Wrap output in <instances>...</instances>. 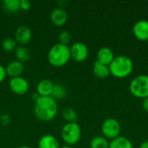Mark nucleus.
<instances>
[{
	"instance_id": "21",
	"label": "nucleus",
	"mask_w": 148,
	"mask_h": 148,
	"mask_svg": "<svg viewBox=\"0 0 148 148\" xmlns=\"http://www.w3.org/2000/svg\"><path fill=\"white\" fill-rule=\"evenodd\" d=\"M62 117L67 121V123L76 122L78 119L77 112L72 108H66L62 111Z\"/></svg>"
},
{
	"instance_id": "10",
	"label": "nucleus",
	"mask_w": 148,
	"mask_h": 148,
	"mask_svg": "<svg viewBox=\"0 0 148 148\" xmlns=\"http://www.w3.org/2000/svg\"><path fill=\"white\" fill-rule=\"evenodd\" d=\"M134 36L140 41L148 40V21L141 19L137 21L133 27Z\"/></svg>"
},
{
	"instance_id": "15",
	"label": "nucleus",
	"mask_w": 148,
	"mask_h": 148,
	"mask_svg": "<svg viewBox=\"0 0 148 148\" xmlns=\"http://www.w3.org/2000/svg\"><path fill=\"white\" fill-rule=\"evenodd\" d=\"M60 144L57 139L51 134H45L42 136L38 141V148H60Z\"/></svg>"
},
{
	"instance_id": "11",
	"label": "nucleus",
	"mask_w": 148,
	"mask_h": 148,
	"mask_svg": "<svg viewBox=\"0 0 148 148\" xmlns=\"http://www.w3.org/2000/svg\"><path fill=\"white\" fill-rule=\"evenodd\" d=\"M50 20L56 26H62L68 20V13L62 8H56L50 14Z\"/></svg>"
},
{
	"instance_id": "29",
	"label": "nucleus",
	"mask_w": 148,
	"mask_h": 148,
	"mask_svg": "<svg viewBox=\"0 0 148 148\" xmlns=\"http://www.w3.org/2000/svg\"><path fill=\"white\" fill-rule=\"evenodd\" d=\"M60 148H73L71 146H68V145H66V146H62V147H61Z\"/></svg>"
},
{
	"instance_id": "2",
	"label": "nucleus",
	"mask_w": 148,
	"mask_h": 148,
	"mask_svg": "<svg viewBox=\"0 0 148 148\" xmlns=\"http://www.w3.org/2000/svg\"><path fill=\"white\" fill-rule=\"evenodd\" d=\"M108 67L110 75L116 78H126L133 72L134 62L130 57L121 55L116 56Z\"/></svg>"
},
{
	"instance_id": "13",
	"label": "nucleus",
	"mask_w": 148,
	"mask_h": 148,
	"mask_svg": "<svg viewBox=\"0 0 148 148\" xmlns=\"http://www.w3.org/2000/svg\"><path fill=\"white\" fill-rule=\"evenodd\" d=\"M5 70H6V74L9 76H10V78L17 77V76H21V75L23 74L24 70V66L23 62L15 60V61H11L7 65Z\"/></svg>"
},
{
	"instance_id": "20",
	"label": "nucleus",
	"mask_w": 148,
	"mask_h": 148,
	"mask_svg": "<svg viewBox=\"0 0 148 148\" xmlns=\"http://www.w3.org/2000/svg\"><path fill=\"white\" fill-rule=\"evenodd\" d=\"M90 148H108L109 142L103 136H95L90 141Z\"/></svg>"
},
{
	"instance_id": "22",
	"label": "nucleus",
	"mask_w": 148,
	"mask_h": 148,
	"mask_svg": "<svg viewBox=\"0 0 148 148\" xmlns=\"http://www.w3.org/2000/svg\"><path fill=\"white\" fill-rule=\"evenodd\" d=\"M66 95H67V90L64 86H62L61 84L54 85V88H53V91L51 94V97L53 99H55L56 101L61 100V99H63Z\"/></svg>"
},
{
	"instance_id": "1",
	"label": "nucleus",
	"mask_w": 148,
	"mask_h": 148,
	"mask_svg": "<svg viewBox=\"0 0 148 148\" xmlns=\"http://www.w3.org/2000/svg\"><path fill=\"white\" fill-rule=\"evenodd\" d=\"M58 112L56 101L51 96H40L35 101L34 113L36 116L42 121H49L53 120Z\"/></svg>"
},
{
	"instance_id": "5",
	"label": "nucleus",
	"mask_w": 148,
	"mask_h": 148,
	"mask_svg": "<svg viewBox=\"0 0 148 148\" xmlns=\"http://www.w3.org/2000/svg\"><path fill=\"white\" fill-rule=\"evenodd\" d=\"M131 94L140 99L148 97V75H139L135 76L129 84Z\"/></svg>"
},
{
	"instance_id": "28",
	"label": "nucleus",
	"mask_w": 148,
	"mask_h": 148,
	"mask_svg": "<svg viewBox=\"0 0 148 148\" xmlns=\"http://www.w3.org/2000/svg\"><path fill=\"white\" fill-rule=\"evenodd\" d=\"M139 148H148V140H147L143 141V142L140 145Z\"/></svg>"
},
{
	"instance_id": "4",
	"label": "nucleus",
	"mask_w": 148,
	"mask_h": 148,
	"mask_svg": "<svg viewBox=\"0 0 148 148\" xmlns=\"http://www.w3.org/2000/svg\"><path fill=\"white\" fill-rule=\"evenodd\" d=\"M61 136L68 146L78 143L82 137V129L77 122L66 123L61 131Z\"/></svg>"
},
{
	"instance_id": "14",
	"label": "nucleus",
	"mask_w": 148,
	"mask_h": 148,
	"mask_svg": "<svg viewBox=\"0 0 148 148\" xmlns=\"http://www.w3.org/2000/svg\"><path fill=\"white\" fill-rule=\"evenodd\" d=\"M54 85L55 84L49 79L41 80L36 86V93L40 96H51Z\"/></svg>"
},
{
	"instance_id": "16",
	"label": "nucleus",
	"mask_w": 148,
	"mask_h": 148,
	"mask_svg": "<svg viewBox=\"0 0 148 148\" xmlns=\"http://www.w3.org/2000/svg\"><path fill=\"white\" fill-rule=\"evenodd\" d=\"M93 73L97 78L105 79L110 75L109 67L108 65L99 62L98 61H95L93 65Z\"/></svg>"
},
{
	"instance_id": "27",
	"label": "nucleus",
	"mask_w": 148,
	"mask_h": 148,
	"mask_svg": "<svg viewBox=\"0 0 148 148\" xmlns=\"http://www.w3.org/2000/svg\"><path fill=\"white\" fill-rule=\"evenodd\" d=\"M142 108L146 112L148 113V97L143 99V101H142Z\"/></svg>"
},
{
	"instance_id": "31",
	"label": "nucleus",
	"mask_w": 148,
	"mask_h": 148,
	"mask_svg": "<svg viewBox=\"0 0 148 148\" xmlns=\"http://www.w3.org/2000/svg\"><path fill=\"white\" fill-rule=\"evenodd\" d=\"M147 43H148V40H147Z\"/></svg>"
},
{
	"instance_id": "6",
	"label": "nucleus",
	"mask_w": 148,
	"mask_h": 148,
	"mask_svg": "<svg viewBox=\"0 0 148 148\" xmlns=\"http://www.w3.org/2000/svg\"><path fill=\"white\" fill-rule=\"evenodd\" d=\"M121 131V123L114 118H108L101 125V132L103 137L107 140H114L120 136Z\"/></svg>"
},
{
	"instance_id": "23",
	"label": "nucleus",
	"mask_w": 148,
	"mask_h": 148,
	"mask_svg": "<svg viewBox=\"0 0 148 148\" xmlns=\"http://www.w3.org/2000/svg\"><path fill=\"white\" fill-rule=\"evenodd\" d=\"M16 42L14 38L12 37H7L5 38L3 42H2V47L4 51H7V52H10V51H13V50H16Z\"/></svg>"
},
{
	"instance_id": "7",
	"label": "nucleus",
	"mask_w": 148,
	"mask_h": 148,
	"mask_svg": "<svg viewBox=\"0 0 148 148\" xmlns=\"http://www.w3.org/2000/svg\"><path fill=\"white\" fill-rule=\"evenodd\" d=\"M71 58L77 62H82L85 61L88 56V48L82 42H75L69 47Z\"/></svg>"
},
{
	"instance_id": "8",
	"label": "nucleus",
	"mask_w": 148,
	"mask_h": 148,
	"mask_svg": "<svg viewBox=\"0 0 148 148\" xmlns=\"http://www.w3.org/2000/svg\"><path fill=\"white\" fill-rule=\"evenodd\" d=\"M10 90L16 95H24L29 88V82L23 76L10 78L9 82Z\"/></svg>"
},
{
	"instance_id": "9",
	"label": "nucleus",
	"mask_w": 148,
	"mask_h": 148,
	"mask_svg": "<svg viewBox=\"0 0 148 148\" xmlns=\"http://www.w3.org/2000/svg\"><path fill=\"white\" fill-rule=\"evenodd\" d=\"M32 38V32L30 29L26 25H21L16 28L14 35V39L19 46H25Z\"/></svg>"
},
{
	"instance_id": "19",
	"label": "nucleus",
	"mask_w": 148,
	"mask_h": 148,
	"mask_svg": "<svg viewBox=\"0 0 148 148\" xmlns=\"http://www.w3.org/2000/svg\"><path fill=\"white\" fill-rule=\"evenodd\" d=\"M3 7L9 13H16L21 10L20 0H4L3 2Z\"/></svg>"
},
{
	"instance_id": "30",
	"label": "nucleus",
	"mask_w": 148,
	"mask_h": 148,
	"mask_svg": "<svg viewBox=\"0 0 148 148\" xmlns=\"http://www.w3.org/2000/svg\"><path fill=\"white\" fill-rule=\"evenodd\" d=\"M16 148H30L29 147H28V146H20V147H18Z\"/></svg>"
},
{
	"instance_id": "18",
	"label": "nucleus",
	"mask_w": 148,
	"mask_h": 148,
	"mask_svg": "<svg viewBox=\"0 0 148 148\" xmlns=\"http://www.w3.org/2000/svg\"><path fill=\"white\" fill-rule=\"evenodd\" d=\"M15 56L17 61L24 62L29 60L31 56L30 50L26 46H18L15 50Z\"/></svg>"
},
{
	"instance_id": "26",
	"label": "nucleus",
	"mask_w": 148,
	"mask_h": 148,
	"mask_svg": "<svg viewBox=\"0 0 148 148\" xmlns=\"http://www.w3.org/2000/svg\"><path fill=\"white\" fill-rule=\"evenodd\" d=\"M6 75H7V74H6L5 68L3 65L0 64V82H2L5 79Z\"/></svg>"
},
{
	"instance_id": "25",
	"label": "nucleus",
	"mask_w": 148,
	"mask_h": 148,
	"mask_svg": "<svg viewBox=\"0 0 148 148\" xmlns=\"http://www.w3.org/2000/svg\"><path fill=\"white\" fill-rule=\"evenodd\" d=\"M31 7V3L28 0H20V8L23 10H28Z\"/></svg>"
},
{
	"instance_id": "24",
	"label": "nucleus",
	"mask_w": 148,
	"mask_h": 148,
	"mask_svg": "<svg viewBox=\"0 0 148 148\" xmlns=\"http://www.w3.org/2000/svg\"><path fill=\"white\" fill-rule=\"evenodd\" d=\"M58 41H59V43H62V44H64V45H68L69 43V42L71 41V34H70V32H69L67 30L62 31L59 34Z\"/></svg>"
},
{
	"instance_id": "3",
	"label": "nucleus",
	"mask_w": 148,
	"mask_h": 148,
	"mask_svg": "<svg viewBox=\"0 0 148 148\" xmlns=\"http://www.w3.org/2000/svg\"><path fill=\"white\" fill-rule=\"evenodd\" d=\"M71 59L69 47L62 43L53 45L48 53V61L54 67H62Z\"/></svg>"
},
{
	"instance_id": "12",
	"label": "nucleus",
	"mask_w": 148,
	"mask_h": 148,
	"mask_svg": "<svg viewBox=\"0 0 148 148\" xmlns=\"http://www.w3.org/2000/svg\"><path fill=\"white\" fill-rule=\"evenodd\" d=\"M115 56L114 51L108 47H102L97 52V60L99 62L109 66L110 63L114 59Z\"/></svg>"
},
{
	"instance_id": "17",
	"label": "nucleus",
	"mask_w": 148,
	"mask_h": 148,
	"mask_svg": "<svg viewBox=\"0 0 148 148\" xmlns=\"http://www.w3.org/2000/svg\"><path fill=\"white\" fill-rule=\"evenodd\" d=\"M108 148H134V147L128 138L120 135L109 142Z\"/></svg>"
}]
</instances>
